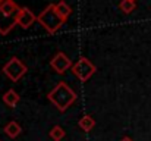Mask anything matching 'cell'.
Here are the masks:
<instances>
[{"label": "cell", "instance_id": "obj_6", "mask_svg": "<svg viewBox=\"0 0 151 141\" xmlns=\"http://www.w3.org/2000/svg\"><path fill=\"white\" fill-rule=\"evenodd\" d=\"M50 66L57 74H65V72H66L69 68H72L73 65H72L70 59H69L63 51H57V53L53 56V59L50 60Z\"/></svg>", "mask_w": 151, "mask_h": 141}, {"label": "cell", "instance_id": "obj_8", "mask_svg": "<svg viewBox=\"0 0 151 141\" xmlns=\"http://www.w3.org/2000/svg\"><path fill=\"white\" fill-rule=\"evenodd\" d=\"M19 94L16 93L15 90H7L6 93L3 94V103L9 107H15L19 103Z\"/></svg>", "mask_w": 151, "mask_h": 141}, {"label": "cell", "instance_id": "obj_4", "mask_svg": "<svg viewBox=\"0 0 151 141\" xmlns=\"http://www.w3.org/2000/svg\"><path fill=\"white\" fill-rule=\"evenodd\" d=\"M27 71H28L27 65H24L22 60L18 57H10L3 66V74L13 82H18L27 74Z\"/></svg>", "mask_w": 151, "mask_h": 141}, {"label": "cell", "instance_id": "obj_15", "mask_svg": "<svg viewBox=\"0 0 151 141\" xmlns=\"http://www.w3.org/2000/svg\"><path fill=\"white\" fill-rule=\"evenodd\" d=\"M1 1H3V0H0V3H1Z\"/></svg>", "mask_w": 151, "mask_h": 141}, {"label": "cell", "instance_id": "obj_13", "mask_svg": "<svg viewBox=\"0 0 151 141\" xmlns=\"http://www.w3.org/2000/svg\"><path fill=\"white\" fill-rule=\"evenodd\" d=\"M135 7H137L135 0H122L120 4H119V9H120L123 13H131V12L135 10Z\"/></svg>", "mask_w": 151, "mask_h": 141}, {"label": "cell", "instance_id": "obj_11", "mask_svg": "<svg viewBox=\"0 0 151 141\" xmlns=\"http://www.w3.org/2000/svg\"><path fill=\"white\" fill-rule=\"evenodd\" d=\"M4 132H6L10 138H16V137L22 132V128H21V125H19L18 122L10 121V122L4 127Z\"/></svg>", "mask_w": 151, "mask_h": 141}, {"label": "cell", "instance_id": "obj_1", "mask_svg": "<svg viewBox=\"0 0 151 141\" xmlns=\"http://www.w3.org/2000/svg\"><path fill=\"white\" fill-rule=\"evenodd\" d=\"M76 97H78L76 93L65 81L57 82L56 87L47 94V98L56 106V109L60 110V112H66L76 101Z\"/></svg>", "mask_w": 151, "mask_h": 141}, {"label": "cell", "instance_id": "obj_7", "mask_svg": "<svg viewBox=\"0 0 151 141\" xmlns=\"http://www.w3.org/2000/svg\"><path fill=\"white\" fill-rule=\"evenodd\" d=\"M35 19H37V16H35L28 7H21V9H19V13H18L16 22H18V25H19L21 28L27 30V28H29V27L35 22Z\"/></svg>", "mask_w": 151, "mask_h": 141}, {"label": "cell", "instance_id": "obj_5", "mask_svg": "<svg viewBox=\"0 0 151 141\" xmlns=\"http://www.w3.org/2000/svg\"><path fill=\"white\" fill-rule=\"evenodd\" d=\"M97 68L94 66V63L87 59V57H79V60L72 66V74L81 81V82H85L88 81L94 74H96Z\"/></svg>", "mask_w": 151, "mask_h": 141}, {"label": "cell", "instance_id": "obj_9", "mask_svg": "<svg viewBox=\"0 0 151 141\" xmlns=\"http://www.w3.org/2000/svg\"><path fill=\"white\" fill-rule=\"evenodd\" d=\"M56 10H57V13H59V16L66 22V19L70 16V13H72V9H70V6L65 1V0H60L59 3H56Z\"/></svg>", "mask_w": 151, "mask_h": 141}, {"label": "cell", "instance_id": "obj_3", "mask_svg": "<svg viewBox=\"0 0 151 141\" xmlns=\"http://www.w3.org/2000/svg\"><path fill=\"white\" fill-rule=\"evenodd\" d=\"M37 21H38V24H41L43 28H44L47 33H50V34H54V33L65 24V21L59 16L54 3H50V4L37 16Z\"/></svg>", "mask_w": 151, "mask_h": 141}, {"label": "cell", "instance_id": "obj_16", "mask_svg": "<svg viewBox=\"0 0 151 141\" xmlns=\"http://www.w3.org/2000/svg\"><path fill=\"white\" fill-rule=\"evenodd\" d=\"M0 141H1V140H0Z\"/></svg>", "mask_w": 151, "mask_h": 141}, {"label": "cell", "instance_id": "obj_12", "mask_svg": "<svg viewBox=\"0 0 151 141\" xmlns=\"http://www.w3.org/2000/svg\"><path fill=\"white\" fill-rule=\"evenodd\" d=\"M49 135H50V138L53 141H62L63 138H65V135H66V131H65L62 127H59V125H54V127H53V128L50 129Z\"/></svg>", "mask_w": 151, "mask_h": 141}, {"label": "cell", "instance_id": "obj_10", "mask_svg": "<svg viewBox=\"0 0 151 141\" xmlns=\"http://www.w3.org/2000/svg\"><path fill=\"white\" fill-rule=\"evenodd\" d=\"M78 125H79V128H81L82 131L88 132V131H91V129L96 127V121H94L93 116L85 115V116H82V118L78 121Z\"/></svg>", "mask_w": 151, "mask_h": 141}, {"label": "cell", "instance_id": "obj_2", "mask_svg": "<svg viewBox=\"0 0 151 141\" xmlns=\"http://www.w3.org/2000/svg\"><path fill=\"white\" fill-rule=\"evenodd\" d=\"M19 6L13 0H3L0 3V34L6 35L12 31V28L18 24Z\"/></svg>", "mask_w": 151, "mask_h": 141}, {"label": "cell", "instance_id": "obj_14", "mask_svg": "<svg viewBox=\"0 0 151 141\" xmlns=\"http://www.w3.org/2000/svg\"><path fill=\"white\" fill-rule=\"evenodd\" d=\"M120 141H134V140H132L131 137H126V135H125V137H123V138H122Z\"/></svg>", "mask_w": 151, "mask_h": 141}]
</instances>
